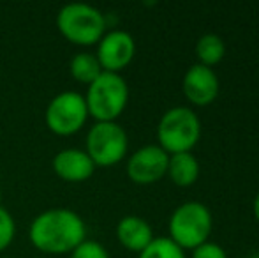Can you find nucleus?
Listing matches in <instances>:
<instances>
[{"label":"nucleus","instance_id":"10","mask_svg":"<svg viewBox=\"0 0 259 258\" xmlns=\"http://www.w3.org/2000/svg\"><path fill=\"white\" fill-rule=\"evenodd\" d=\"M184 94L196 106H206L211 104L219 96L221 83H219L217 72L211 67L201 64H194L185 71L184 82H182Z\"/></svg>","mask_w":259,"mask_h":258},{"label":"nucleus","instance_id":"5","mask_svg":"<svg viewBox=\"0 0 259 258\" xmlns=\"http://www.w3.org/2000/svg\"><path fill=\"white\" fill-rule=\"evenodd\" d=\"M211 225V212L205 203L185 202L169 217V239L182 249H194L208 241Z\"/></svg>","mask_w":259,"mask_h":258},{"label":"nucleus","instance_id":"3","mask_svg":"<svg viewBox=\"0 0 259 258\" xmlns=\"http://www.w3.org/2000/svg\"><path fill=\"white\" fill-rule=\"evenodd\" d=\"M85 103L97 122H116L129 103V85L120 72L103 71L87 89Z\"/></svg>","mask_w":259,"mask_h":258},{"label":"nucleus","instance_id":"20","mask_svg":"<svg viewBox=\"0 0 259 258\" xmlns=\"http://www.w3.org/2000/svg\"><path fill=\"white\" fill-rule=\"evenodd\" d=\"M252 210H254V216H256V219H257V223H259V193L256 195V198H254Z\"/></svg>","mask_w":259,"mask_h":258},{"label":"nucleus","instance_id":"17","mask_svg":"<svg viewBox=\"0 0 259 258\" xmlns=\"http://www.w3.org/2000/svg\"><path fill=\"white\" fill-rule=\"evenodd\" d=\"M16 235V221L7 209L0 207V253L6 251Z\"/></svg>","mask_w":259,"mask_h":258},{"label":"nucleus","instance_id":"1","mask_svg":"<svg viewBox=\"0 0 259 258\" xmlns=\"http://www.w3.org/2000/svg\"><path fill=\"white\" fill-rule=\"evenodd\" d=\"M28 239L35 249L46 255H67L87 239V225L72 209H46L30 223Z\"/></svg>","mask_w":259,"mask_h":258},{"label":"nucleus","instance_id":"18","mask_svg":"<svg viewBox=\"0 0 259 258\" xmlns=\"http://www.w3.org/2000/svg\"><path fill=\"white\" fill-rule=\"evenodd\" d=\"M71 258H109V253L101 242L92 241V239H85L71 253Z\"/></svg>","mask_w":259,"mask_h":258},{"label":"nucleus","instance_id":"8","mask_svg":"<svg viewBox=\"0 0 259 258\" xmlns=\"http://www.w3.org/2000/svg\"><path fill=\"white\" fill-rule=\"evenodd\" d=\"M169 154L159 145H145L127 159V175L134 184L148 186L160 180L167 173Z\"/></svg>","mask_w":259,"mask_h":258},{"label":"nucleus","instance_id":"14","mask_svg":"<svg viewBox=\"0 0 259 258\" xmlns=\"http://www.w3.org/2000/svg\"><path fill=\"white\" fill-rule=\"evenodd\" d=\"M69 72H71V76L76 82L90 85L101 76L103 67H101L99 60H97V57L94 53L79 52L69 62Z\"/></svg>","mask_w":259,"mask_h":258},{"label":"nucleus","instance_id":"12","mask_svg":"<svg viewBox=\"0 0 259 258\" xmlns=\"http://www.w3.org/2000/svg\"><path fill=\"white\" fill-rule=\"evenodd\" d=\"M116 239L129 251L141 253L154 241V232L150 223L143 217L125 216L116 225Z\"/></svg>","mask_w":259,"mask_h":258},{"label":"nucleus","instance_id":"13","mask_svg":"<svg viewBox=\"0 0 259 258\" xmlns=\"http://www.w3.org/2000/svg\"><path fill=\"white\" fill-rule=\"evenodd\" d=\"M199 170V161L192 152H180L169 156L166 175H169L173 184H177L178 188H189L198 180Z\"/></svg>","mask_w":259,"mask_h":258},{"label":"nucleus","instance_id":"16","mask_svg":"<svg viewBox=\"0 0 259 258\" xmlns=\"http://www.w3.org/2000/svg\"><path fill=\"white\" fill-rule=\"evenodd\" d=\"M138 258H185V253L169 237H154Z\"/></svg>","mask_w":259,"mask_h":258},{"label":"nucleus","instance_id":"7","mask_svg":"<svg viewBox=\"0 0 259 258\" xmlns=\"http://www.w3.org/2000/svg\"><path fill=\"white\" fill-rule=\"evenodd\" d=\"M85 96L76 90H65L53 97L45 112L46 126L58 136H71L79 133L89 121Z\"/></svg>","mask_w":259,"mask_h":258},{"label":"nucleus","instance_id":"19","mask_svg":"<svg viewBox=\"0 0 259 258\" xmlns=\"http://www.w3.org/2000/svg\"><path fill=\"white\" fill-rule=\"evenodd\" d=\"M192 258H228V253L221 244L206 241L192 249Z\"/></svg>","mask_w":259,"mask_h":258},{"label":"nucleus","instance_id":"22","mask_svg":"<svg viewBox=\"0 0 259 258\" xmlns=\"http://www.w3.org/2000/svg\"><path fill=\"white\" fill-rule=\"evenodd\" d=\"M0 203H2V188H0ZM2 207V205H0Z\"/></svg>","mask_w":259,"mask_h":258},{"label":"nucleus","instance_id":"2","mask_svg":"<svg viewBox=\"0 0 259 258\" xmlns=\"http://www.w3.org/2000/svg\"><path fill=\"white\" fill-rule=\"evenodd\" d=\"M57 28L69 43L92 46L103 39L108 20L97 7L83 2L65 4L57 13Z\"/></svg>","mask_w":259,"mask_h":258},{"label":"nucleus","instance_id":"21","mask_svg":"<svg viewBox=\"0 0 259 258\" xmlns=\"http://www.w3.org/2000/svg\"><path fill=\"white\" fill-rule=\"evenodd\" d=\"M250 258H259V251H257V253H254V255H250Z\"/></svg>","mask_w":259,"mask_h":258},{"label":"nucleus","instance_id":"6","mask_svg":"<svg viewBox=\"0 0 259 258\" xmlns=\"http://www.w3.org/2000/svg\"><path fill=\"white\" fill-rule=\"evenodd\" d=\"M129 151V136L118 122H96L87 133V149L96 166L118 165Z\"/></svg>","mask_w":259,"mask_h":258},{"label":"nucleus","instance_id":"11","mask_svg":"<svg viewBox=\"0 0 259 258\" xmlns=\"http://www.w3.org/2000/svg\"><path fill=\"white\" fill-rule=\"evenodd\" d=\"M55 175L65 182H83L94 175L97 166L83 149H64L57 152L52 161Z\"/></svg>","mask_w":259,"mask_h":258},{"label":"nucleus","instance_id":"15","mask_svg":"<svg viewBox=\"0 0 259 258\" xmlns=\"http://www.w3.org/2000/svg\"><path fill=\"white\" fill-rule=\"evenodd\" d=\"M226 45L221 35L217 34H203L196 43V55L201 65L211 67L224 59Z\"/></svg>","mask_w":259,"mask_h":258},{"label":"nucleus","instance_id":"9","mask_svg":"<svg viewBox=\"0 0 259 258\" xmlns=\"http://www.w3.org/2000/svg\"><path fill=\"white\" fill-rule=\"evenodd\" d=\"M136 55V43L134 38L125 30H109L103 35L97 43V60H99L103 71L108 72H118L125 69L133 62Z\"/></svg>","mask_w":259,"mask_h":258},{"label":"nucleus","instance_id":"4","mask_svg":"<svg viewBox=\"0 0 259 258\" xmlns=\"http://www.w3.org/2000/svg\"><path fill=\"white\" fill-rule=\"evenodd\" d=\"M201 138V121L187 106H175L164 112L157 124V141L167 154L191 152Z\"/></svg>","mask_w":259,"mask_h":258}]
</instances>
